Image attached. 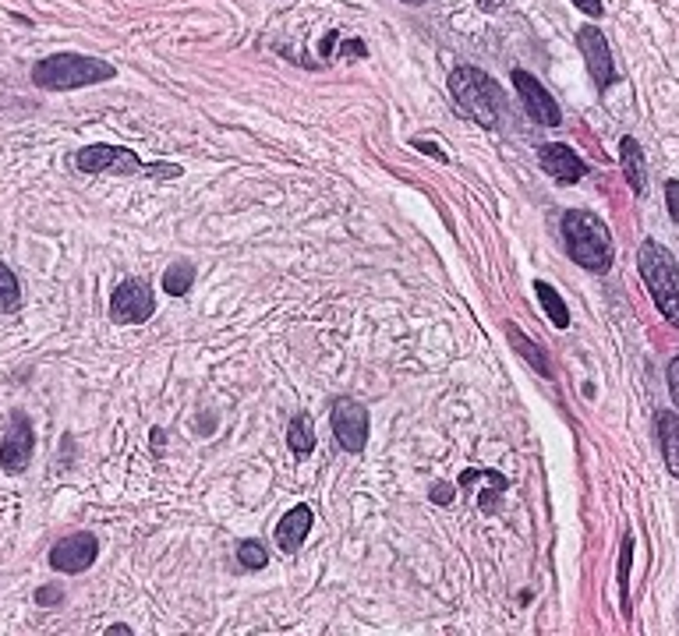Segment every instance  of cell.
Returning <instances> with one entry per match:
<instances>
[{
	"mask_svg": "<svg viewBox=\"0 0 679 636\" xmlns=\"http://www.w3.org/2000/svg\"><path fill=\"white\" fill-rule=\"evenodd\" d=\"M563 241L567 255L587 269V273H609L612 269V234L601 216L587 209H570L563 216Z\"/></svg>",
	"mask_w": 679,
	"mask_h": 636,
	"instance_id": "6da1fadb",
	"label": "cell"
},
{
	"mask_svg": "<svg viewBox=\"0 0 679 636\" xmlns=\"http://www.w3.org/2000/svg\"><path fill=\"white\" fill-rule=\"evenodd\" d=\"M450 92L457 99V110L475 120L478 128H495L499 124V86L492 82V75H485L482 68H471V64H460L453 68L450 75Z\"/></svg>",
	"mask_w": 679,
	"mask_h": 636,
	"instance_id": "277c9868",
	"label": "cell"
},
{
	"mask_svg": "<svg viewBox=\"0 0 679 636\" xmlns=\"http://www.w3.org/2000/svg\"><path fill=\"white\" fill-rule=\"evenodd\" d=\"M21 308V283L0 262V315H14Z\"/></svg>",
	"mask_w": 679,
	"mask_h": 636,
	"instance_id": "d6986e66",
	"label": "cell"
},
{
	"mask_svg": "<svg viewBox=\"0 0 679 636\" xmlns=\"http://www.w3.org/2000/svg\"><path fill=\"white\" fill-rule=\"evenodd\" d=\"M630 558H633V534L623 538V555H619V598H623V615H630Z\"/></svg>",
	"mask_w": 679,
	"mask_h": 636,
	"instance_id": "7402d4cb",
	"label": "cell"
},
{
	"mask_svg": "<svg viewBox=\"0 0 679 636\" xmlns=\"http://www.w3.org/2000/svg\"><path fill=\"white\" fill-rule=\"evenodd\" d=\"M32 450H36V435H32V425L25 414H14L11 425H7V435L0 442V467L7 474H21L32 459Z\"/></svg>",
	"mask_w": 679,
	"mask_h": 636,
	"instance_id": "8fae6325",
	"label": "cell"
},
{
	"mask_svg": "<svg viewBox=\"0 0 679 636\" xmlns=\"http://www.w3.org/2000/svg\"><path fill=\"white\" fill-rule=\"evenodd\" d=\"M637 269H641L644 286L651 290L655 308L662 311V318L679 329V266L673 259V252L666 244H658V241H644L637 248Z\"/></svg>",
	"mask_w": 679,
	"mask_h": 636,
	"instance_id": "3957f363",
	"label": "cell"
},
{
	"mask_svg": "<svg viewBox=\"0 0 679 636\" xmlns=\"http://www.w3.org/2000/svg\"><path fill=\"white\" fill-rule=\"evenodd\" d=\"M506 336H509L513 351H517V354H520L524 361L531 364V368H534V371H538L542 378H552V364H549V358H545V351H542V347H538V343H534L531 336H524V333H520V329H517L513 322L506 326Z\"/></svg>",
	"mask_w": 679,
	"mask_h": 636,
	"instance_id": "2e32d148",
	"label": "cell"
},
{
	"mask_svg": "<svg viewBox=\"0 0 679 636\" xmlns=\"http://www.w3.org/2000/svg\"><path fill=\"white\" fill-rule=\"evenodd\" d=\"M482 11H495V7H502V0H475Z\"/></svg>",
	"mask_w": 679,
	"mask_h": 636,
	"instance_id": "f546056e",
	"label": "cell"
},
{
	"mask_svg": "<svg viewBox=\"0 0 679 636\" xmlns=\"http://www.w3.org/2000/svg\"><path fill=\"white\" fill-rule=\"evenodd\" d=\"M574 7H581L584 14H591V18H601V14H605L601 0H574Z\"/></svg>",
	"mask_w": 679,
	"mask_h": 636,
	"instance_id": "83f0119b",
	"label": "cell"
},
{
	"mask_svg": "<svg viewBox=\"0 0 679 636\" xmlns=\"http://www.w3.org/2000/svg\"><path fill=\"white\" fill-rule=\"evenodd\" d=\"M538 163H542V170H545L552 181H559V184H577L584 174H587V163H584L570 145H563V142L542 145V149H538Z\"/></svg>",
	"mask_w": 679,
	"mask_h": 636,
	"instance_id": "7c38bea8",
	"label": "cell"
},
{
	"mask_svg": "<svg viewBox=\"0 0 679 636\" xmlns=\"http://www.w3.org/2000/svg\"><path fill=\"white\" fill-rule=\"evenodd\" d=\"M666 205H669L673 223H679V181H666Z\"/></svg>",
	"mask_w": 679,
	"mask_h": 636,
	"instance_id": "cb8c5ba5",
	"label": "cell"
},
{
	"mask_svg": "<svg viewBox=\"0 0 679 636\" xmlns=\"http://www.w3.org/2000/svg\"><path fill=\"white\" fill-rule=\"evenodd\" d=\"M237 562H241L244 569L259 573V569H266V562H269V551H266V545H262V541L248 538V541H241V545H237Z\"/></svg>",
	"mask_w": 679,
	"mask_h": 636,
	"instance_id": "44dd1931",
	"label": "cell"
},
{
	"mask_svg": "<svg viewBox=\"0 0 679 636\" xmlns=\"http://www.w3.org/2000/svg\"><path fill=\"white\" fill-rule=\"evenodd\" d=\"M311 509L301 502V506H294L291 513L277 524V545H280V551H287V555H294L297 548L304 545V538H308V531H311Z\"/></svg>",
	"mask_w": 679,
	"mask_h": 636,
	"instance_id": "4fadbf2b",
	"label": "cell"
},
{
	"mask_svg": "<svg viewBox=\"0 0 679 636\" xmlns=\"http://www.w3.org/2000/svg\"><path fill=\"white\" fill-rule=\"evenodd\" d=\"M619 163H623V174H626V184L633 187V194L641 198L648 191V163H644V149L633 135H626L619 142Z\"/></svg>",
	"mask_w": 679,
	"mask_h": 636,
	"instance_id": "5bb4252c",
	"label": "cell"
},
{
	"mask_svg": "<svg viewBox=\"0 0 679 636\" xmlns=\"http://www.w3.org/2000/svg\"><path fill=\"white\" fill-rule=\"evenodd\" d=\"M577 46H581L584 64H587V71L594 78V89L609 92L616 86L619 75H616V61H612V50H609V39L601 36V29L598 25H584L581 32H577Z\"/></svg>",
	"mask_w": 679,
	"mask_h": 636,
	"instance_id": "ba28073f",
	"label": "cell"
},
{
	"mask_svg": "<svg viewBox=\"0 0 679 636\" xmlns=\"http://www.w3.org/2000/svg\"><path fill=\"white\" fill-rule=\"evenodd\" d=\"M414 149H421V153H428V156H432V160H439V163H450V156H446V153H443L439 145H432V142H425V138H418V142H414Z\"/></svg>",
	"mask_w": 679,
	"mask_h": 636,
	"instance_id": "484cf974",
	"label": "cell"
},
{
	"mask_svg": "<svg viewBox=\"0 0 679 636\" xmlns=\"http://www.w3.org/2000/svg\"><path fill=\"white\" fill-rule=\"evenodd\" d=\"M287 446H291L297 456H308L315 450V425H311V414L297 410L287 425Z\"/></svg>",
	"mask_w": 679,
	"mask_h": 636,
	"instance_id": "ac0fdd59",
	"label": "cell"
},
{
	"mask_svg": "<svg viewBox=\"0 0 679 636\" xmlns=\"http://www.w3.org/2000/svg\"><path fill=\"white\" fill-rule=\"evenodd\" d=\"M61 601H64V591H61L57 583L36 591V605H39V608H54V605H61Z\"/></svg>",
	"mask_w": 679,
	"mask_h": 636,
	"instance_id": "603a6c76",
	"label": "cell"
},
{
	"mask_svg": "<svg viewBox=\"0 0 679 636\" xmlns=\"http://www.w3.org/2000/svg\"><path fill=\"white\" fill-rule=\"evenodd\" d=\"M513 89L520 92L524 110L531 113V120H538L542 128H559V124H563V110H559V103L552 99V92L545 89L531 71L513 68Z\"/></svg>",
	"mask_w": 679,
	"mask_h": 636,
	"instance_id": "9c48e42d",
	"label": "cell"
},
{
	"mask_svg": "<svg viewBox=\"0 0 679 636\" xmlns=\"http://www.w3.org/2000/svg\"><path fill=\"white\" fill-rule=\"evenodd\" d=\"M655 425H658V446L666 456V467L673 477H679V414L676 410H658Z\"/></svg>",
	"mask_w": 679,
	"mask_h": 636,
	"instance_id": "9a60e30c",
	"label": "cell"
},
{
	"mask_svg": "<svg viewBox=\"0 0 679 636\" xmlns=\"http://www.w3.org/2000/svg\"><path fill=\"white\" fill-rule=\"evenodd\" d=\"M75 167L82 174H145L142 160L120 145H86L75 153Z\"/></svg>",
	"mask_w": 679,
	"mask_h": 636,
	"instance_id": "52a82bcc",
	"label": "cell"
},
{
	"mask_svg": "<svg viewBox=\"0 0 679 636\" xmlns=\"http://www.w3.org/2000/svg\"><path fill=\"white\" fill-rule=\"evenodd\" d=\"M329 425H333V435H336L344 453H361L365 450V442H368V410L358 400H351V396L333 400Z\"/></svg>",
	"mask_w": 679,
	"mask_h": 636,
	"instance_id": "5b68a950",
	"label": "cell"
},
{
	"mask_svg": "<svg viewBox=\"0 0 679 636\" xmlns=\"http://www.w3.org/2000/svg\"><path fill=\"white\" fill-rule=\"evenodd\" d=\"M96 558H99V538L89 534V531L68 534V538H61L57 545L50 548V566L57 573H68V576H79V573L93 569Z\"/></svg>",
	"mask_w": 679,
	"mask_h": 636,
	"instance_id": "30bf717a",
	"label": "cell"
},
{
	"mask_svg": "<svg viewBox=\"0 0 679 636\" xmlns=\"http://www.w3.org/2000/svg\"><path fill=\"white\" fill-rule=\"evenodd\" d=\"M153 311H156V297H153L149 283H142V279L120 283L110 297V318L117 326H142L153 318Z\"/></svg>",
	"mask_w": 679,
	"mask_h": 636,
	"instance_id": "8992f818",
	"label": "cell"
},
{
	"mask_svg": "<svg viewBox=\"0 0 679 636\" xmlns=\"http://www.w3.org/2000/svg\"><path fill=\"white\" fill-rule=\"evenodd\" d=\"M403 4H410V7H418V4H428V0H403Z\"/></svg>",
	"mask_w": 679,
	"mask_h": 636,
	"instance_id": "4dcf8cb0",
	"label": "cell"
},
{
	"mask_svg": "<svg viewBox=\"0 0 679 636\" xmlns=\"http://www.w3.org/2000/svg\"><path fill=\"white\" fill-rule=\"evenodd\" d=\"M113 75H117L113 64H106L99 57H86V54H54L32 68V82L46 92L86 89L96 82H110Z\"/></svg>",
	"mask_w": 679,
	"mask_h": 636,
	"instance_id": "7a4b0ae2",
	"label": "cell"
},
{
	"mask_svg": "<svg viewBox=\"0 0 679 636\" xmlns=\"http://www.w3.org/2000/svg\"><path fill=\"white\" fill-rule=\"evenodd\" d=\"M666 375H669V392H673V403L679 407V358L669 361V371H666Z\"/></svg>",
	"mask_w": 679,
	"mask_h": 636,
	"instance_id": "4316f807",
	"label": "cell"
},
{
	"mask_svg": "<svg viewBox=\"0 0 679 636\" xmlns=\"http://www.w3.org/2000/svg\"><path fill=\"white\" fill-rule=\"evenodd\" d=\"M333 43H336V32H329V36H322V54H333Z\"/></svg>",
	"mask_w": 679,
	"mask_h": 636,
	"instance_id": "f1b7e54d",
	"label": "cell"
},
{
	"mask_svg": "<svg viewBox=\"0 0 679 636\" xmlns=\"http://www.w3.org/2000/svg\"><path fill=\"white\" fill-rule=\"evenodd\" d=\"M432 502H439V506H450L453 502V484H432Z\"/></svg>",
	"mask_w": 679,
	"mask_h": 636,
	"instance_id": "d4e9b609",
	"label": "cell"
},
{
	"mask_svg": "<svg viewBox=\"0 0 679 636\" xmlns=\"http://www.w3.org/2000/svg\"><path fill=\"white\" fill-rule=\"evenodd\" d=\"M195 283V266L192 262H174L167 273H163V290L170 297H185Z\"/></svg>",
	"mask_w": 679,
	"mask_h": 636,
	"instance_id": "ffe728a7",
	"label": "cell"
},
{
	"mask_svg": "<svg viewBox=\"0 0 679 636\" xmlns=\"http://www.w3.org/2000/svg\"><path fill=\"white\" fill-rule=\"evenodd\" d=\"M534 293H538V301H542L545 315L552 318V326H556V329H567V326H570V308H567V301L559 297V290H556L552 283L538 279V283H534Z\"/></svg>",
	"mask_w": 679,
	"mask_h": 636,
	"instance_id": "e0dca14e",
	"label": "cell"
}]
</instances>
